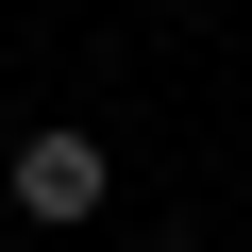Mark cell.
<instances>
[{
  "mask_svg": "<svg viewBox=\"0 0 252 252\" xmlns=\"http://www.w3.org/2000/svg\"><path fill=\"white\" fill-rule=\"evenodd\" d=\"M0 185H17V219H34V235H67V219H101V185H118V168H101L84 118H34V135L0 152Z\"/></svg>",
  "mask_w": 252,
  "mask_h": 252,
  "instance_id": "1",
  "label": "cell"
},
{
  "mask_svg": "<svg viewBox=\"0 0 252 252\" xmlns=\"http://www.w3.org/2000/svg\"><path fill=\"white\" fill-rule=\"evenodd\" d=\"M152 252H185V235H152Z\"/></svg>",
  "mask_w": 252,
  "mask_h": 252,
  "instance_id": "2",
  "label": "cell"
}]
</instances>
